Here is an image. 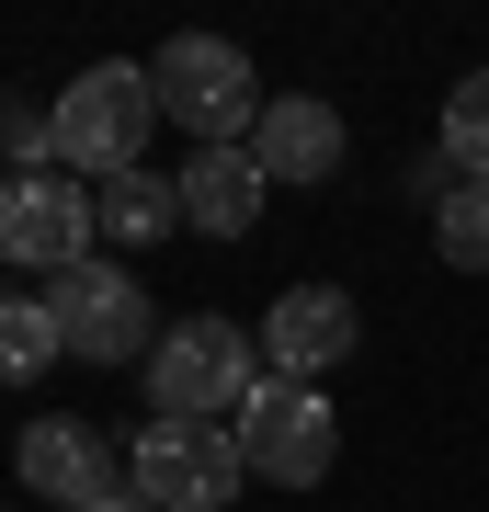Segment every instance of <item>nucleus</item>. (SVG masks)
Wrapping results in <instances>:
<instances>
[{
  "label": "nucleus",
  "mask_w": 489,
  "mask_h": 512,
  "mask_svg": "<svg viewBox=\"0 0 489 512\" xmlns=\"http://www.w3.org/2000/svg\"><path fill=\"white\" fill-rule=\"evenodd\" d=\"M137 387H148V421H239L262 387V342L228 319H171L160 353L137 365Z\"/></svg>",
  "instance_id": "f257e3e1"
},
{
  "label": "nucleus",
  "mask_w": 489,
  "mask_h": 512,
  "mask_svg": "<svg viewBox=\"0 0 489 512\" xmlns=\"http://www.w3.org/2000/svg\"><path fill=\"white\" fill-rule=\"evenodd\" d=\"M148 92H160V114H171L194 148H251L262 103H273L228 35H171L160 57H148Z\"/></svg>",
  "instance_id": "f03ea898"
},
{
  "label": "nucleus",
  "mask_w": 489,
  "mask_h": 512,
  "mask_svg": "<svg viewBox=\"0 0 489 512\" xmlns=\"http://www.w3.org/2000/svg\"><path fill=\"white\" fill-rule=\"evenodd\" d=\"M148 126H160V92H148V69L103 57V69H80L69 92H57V114H46V148H57L69 171H91V183H114V171H137Z\"/></svg>",
  "instance_id": "7ed1b4c3"
},
{
  "label": "nucleus",
  "mask_w": 489,
  "mask_h": 512,
  "mask_svg": "<svg viewBox=\"0 0 489 512\" xmlns=\"http://www.w3.org/2000/svg\"><path fill=\"white\" fill-rule=\"evenodd\" d=\"M126 490L148 512H228L251 490V467H239V433L228 421H148L126 444Z\"/></svg>",
  "instance_id": "20e7f679"
},
{
  "label": "nucleus",
  "mask_w": 489,
  "mask_h": 512,
  "mask_svg": "<svg viewBox=\"0 0 489 512\" xmlns=\"http://www.w3.org/2000/svg\"><path fill=\"white\" fill-rule=\"evenodd\" d=\"M228 433H239V467L273 478V490H319L330 456H342V421H330V399H319V387H296V376H262L251 410H239Z\"/></svg>",
  "instance_id": "39448f33"
},
{
  "label": "nucleus",
  "mask_w": 489,
  "mask_h": 512,
  "mask_svg": "<svg viewBox=\"0 0 489 512\" xmlns=\"http://www.w3.org/2000/svg\"><path fill=\"white\" fill-rule=\"evenodd\" d=\"M91 239H103V217H91V183H57L46 160L0 171V262H23V274H69V262H91Z\"/></svg>",
  "instance_id": "423d86ee"
},
{
  "label": "nucleus",
  "mask_w": 489,
  "mask_h": 512,
  "mask_svg": "<svg viewBox=\"0 0 489 512\" xmlns=\"http://www.w3.org/2000/svg\"><path fill=\"white\" fill-rule=\"evenodd\" d=\"M57 330H69L80 365H148L160 353V319H148V285L126 274V262H69V274L46 285Z\"/></svg>",
  "instance_id": "0eeeda50"
},
{
  "label": "nucleus",
  "mask_w": 489,
  "mask_h": 512,
  "mask_svg": "<svg viewBox=\"0 0 489 512\" xmlns=\"http://www.w3.org/2000/svg\"><path fill=\"white\" fill-rule=\"evenodd\" d=\"M12 467H23V490H35V501H57V512H91L103 490H126V444H103V433H91V421H69V410L23 421Z\"/></svg>",
  "instance_id": "6e6552de"
},
{
  "label": "nucleus",
  "mask_w": 489,
  "mask_h": 512,
  "mask_svg": "<svg viewBox=\"0 0 489 512\" xmlns=\"http://www.w3.org/2000/svg\"><path fill=\"white\" fill-rule=\"evenodd\" d=\"M353 342H364V308H353L342 285H285L273 319H262V365L296 376V387H319V365H342Z\"/></svg>",
  "instance_id": "1a4fd4ad"
},
{
  "label": "nucleus",
  "mask_w": 489,
  "mask_h": 512,
  "mask_svg": "<svg viewBox=\"0 0 489 512\" xmlns=\"http://www.w3.org/2000/svg\"><path fill=\"white\" fill-rule=\"evenodd\" d=\"M342 114H330L319 92H273L262 103V126H251V160H262V183H330L342 171Z\"/></svg>",
  "instance_id": "9d476101"
},
{
  "label": "nucleus",
  "mask_w": 489,
  "mask_h": 512,
  "mask_svg": "<svg viewBox=\"0 0 489 512\" xmlns=\"http://www.w3.org/2000/svg\"><path fill=\"white\" fill-rule=\"evenodd\" d=\"M171 183H182V228H205V239H239V228L262 217V194H273L251 148H194Z\"/></svg>",
  "instance_id": "9b49d317"
},
{
  "label": "nucleus",
  "mask_w": 489,
  "mask_h": 512,
  "mask_svg": "<svg viewBox=\"0 0 489 512\" xmlns=\"http://www.w3.org/2000/svg\"><path fill=\"white\" fill-rule=\"evenodd\" d=\"M91 217H103L114 251H148V239L182 228V183H148V171H114V183H91Z\"/></svg>",
  "instance_id": "f8f14e48"
},
{
  "label": "nucleus",
  "mask_w": 489,
  "mask_h": 512,
  "mask_svg": "<svg viewBox=\"0 0 489 512\" xmlns=\"http://www.w3.org/2000/svg\"><path fill=\"white\" fill-rule=\"evenodd\" d=\"M57 353H69V330H57L46 296H0V387H35Z\"/></svg>",
  "instance_id": "ddd939ff"
},
{
  "label": "nucleus",
  "mask_w": 489,
  "mask_h": 512,
  "mask_svg": "<svg viewBox=\"0 0 489 512\" xmlns=\"http://www.w3.org/2000/svg\"><path fill=\"white\" fill-rule=\"evenodd\" d=\"M433 251L455 262V274H489V183H455L433 205Z\"/></svg>",
  "instance_id": "4468645a"
},
{
  "label": "nucleus",
  "mask_w": 489,
  "mask_h": 512,
  "mask_svg": "<svg viewBox=\"0 0 489 512\" xmlns=\"http://www.w3.org/2000/svg\"><path fill=\"white\" fill-rule=\"evenodd\" d=\"M444 160L467 171V183H489V69H467L444 92Z\"/></svg>",
  "instance_id": "2eb2a0df"
},
{
  "label": "nucleus",
  "mask_w": 489,
  "mask_h": 512,
  "mask_svg": "<svg viewBox=\"0 0 489 512\" xmlns=\"http://www.w3.org/2000/svg\"><path fill=\"white\" fill-rule=\"evenodd\" d=\"M91 512H148V501H137V490H103V501H91Z\"/></svg>",
  "instance_id": "dca6fc26"
}]
</instances>
